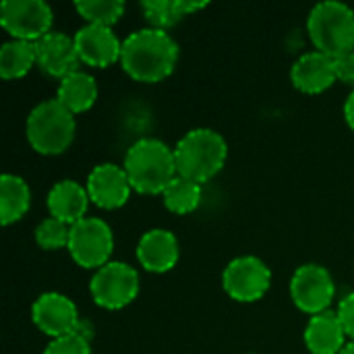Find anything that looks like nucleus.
<instances>
[{
    "label": "nucleus",
    "instance_id": "nucleus-1",
    "mask_svg": "<svg viewBox=\"0 0 354 354\" xmlns=\"http://www.w3.org/2000/svg\"><path fill=\"white\" fill-rule=\"evenodd\" d=\"M178 62V44L162 29H139L122 41L120 64L129 77L141 83L166 79Z\"/></svg>",
    "mask_w": 354,
    "mask_h": 354
},
{
    "label": "nucleus",
    "instance_id": "nucleus-2",
    "mask_svg": "<svg viewBox=\"0 0 354 354\" xmlns=\"http://www.w3.org/2000/svg\"><path fill=\"white\" fill-rule=\"evenodd\" d=\"M131 187L141 195H162L178 176L174 149L160 139H139L124 156L122 164Z\"/></svg>",
    "mask_w": 354,
    "mask_h": 354
},
{
    "label": "nucleus",
    "instance_id": "nucleus-3",
    "mask_svg": "<svg viewBox=\"0 0 354 354\" xmlns=\"http://www.w3.org/2000/svg\"><path fill=\"white\" fill-rule=\"evenodd\" d=\"M228 145L214 129H193L174 147L176 172L197 185L214 178L226 164Z\"/></svg>",
    "mask_w": 354,
    "mask_h": 354
},
{
    "label": "nucleus",
    "instance_id": "nucleus-4",
    "mask_svg": "<svg viewBox=\"0 0 354 354\" xmlns=\"http://www.w3.org/2000/svg\"><path fill=\"white\" fill-rule=\"evenodd\" d=\"M27 141L44 156H58L66 151L75 139V114L58 100H44L27 118Z\"/></svg>",
    "mask_w": 354,
    "mask_h": 354
},
{
    "label": "nucleus",
    "instance_id": "nucleus-5",
    "mask_svg": "<svg viewBox=\"0 0 354 354\" xmlns=\"http://www.w3.org/2000/svg\"><path fill=\"white\" fill-rule=\"evenodd\" d=\"M307 29L315 50L332 58L354 52V10L344 2L328 0L315 4Z\"/></svg>",
    "mask_w": 354,
    "mask_h": 354
},
{
    "label": "nucleus",
    "instance_id": "nucleus-6",
    "mask_svg": "<svg viewBox=\"0 0 354 354\" xmlns=\"http://www.w3.org/2000/svg\"><path fill=\"white\" fill-rule=\"evenodd\" d=\"M66 249L77 266L85 270H100L110 263L108 259L114 249V234L104 220L83 218L71 226Z\"/></svg>",
    "mask_w": 354,
    "mask_h": 354
},
{
    "label": "nucleus",
    "instance_id": "nucleus-7",
    "mask_svg": "<svg viewBox=\"0 0 354 354\" xmlns=\"http://www.w3.org/2000/svg\"><path fill=\"white\" fill-rule=\"evenodd\" d=\"M93 301L110 311L131 305L139 295V274L124 261H110L95 272L89 284Z\"/></svg>",
    "mask_w": 354,
    "mask_h": 354
},
{
    "label": "nucleus",
    "instance_id": "nucleus-8",
    "mask_svg": "<svg viewBox=\"0 0 354 354\" xmlns=\"http://www.w3.org/2000/svg\"><path fill=\"white\" fill-rule=\"evenodd\" d=\"M54 12L44 0H4L0 4V23L12 39L39 41L50 33Z\"/></svg>",
    "mask_w": 354,
    "mask_h": 354
},
{
    "label": "nucleus",
    "instance_id": "nucleus-9",
    "mask_svg": "<svg viewBox=\"0 0 354 354\" xmlns=\"http://www.w3.org/2000/svg\"><path fill=\"white\" fill-rule=\"evenodd\" d=\"M222 284L230 299L239 303H255L268 292L272 284V272L259 257L245 255L232 259L226 266Z\"/></svg>",
    "mask_w": 354,
    "mask_h": 354
},
{
    "label": "nucleus",
    "instance_id": "nucleus-10",
    "mask_svg": "<svg viewBox=\"0 0 354 354\" xmlns=\"http://www.w3.org/2000/svg\"><path fill=\"white\" fill-rule=\"evenodd\" d=\"M334 295V278L324 266L307 263L299 268L290 280V297L303 313L319 315L324 311H330Z\"/></svg>",
    "mask_w": 354,
    "mask_h": 354
},
{
    "label": "nucleus",
    "instance_id": "nucleus-11",
    "mask_svg": "<svg viewBox=\"0 0 354 354\" xmlns=\"http://www.w3.org/2000/svg\"><path fill=\"white\" fill-rule=\"evenodd\" d=\"M33 324L50 338H62L79 330V313L75 303L60 292L41 295L31 309Z\"/></svg>",
    "mask_w": 354,
    "mask_h": 354
},
{
    "label": "nucleus",
    "instance_id": "nucleus-12",
    "mask_svg": "<svg viewBox=\"0 0 354 354\" xmlns=\"http://www.w3.org/2000/svg\"><path fill=\"white\" fill-rule=\"evenodd\" d=\"M131 180L122 166L116 164H100L87 176V193L89 199L102 209L122 207L131 197Z\"/></svg>",
    "mask_w": 354,
    "mask_h": 354
},
{
    "label": "nucleus",
    "instance_id": "nucleus-13",
    "mask_svg": "<svg viewBox=\"0 0 354 354\" xmlns=\"http://www.w3.org/2000/svg\"><path fill=\"white\" fill-rule=\"evenodd\" d=\"M75 44L81 62L97 68H106L120 60L122 56V41L116 37L112 27L102 25H85L75 33Z\"/></svg>",
    "mask_w": 354,
    "mask_h": 354
},
{
    "label": "nucleus",
    "instance_id": "nucleus-14",
    "mask_svg": "<svg viewBox=\"0 0 354 354\" xmlns=\"http://www.w3.org/2000/svg\"><path fill=\"white\" fill-rule=\"evenodd\" d=\"M35 56H37V66L46 75L58 77L60 81L73 75L75 71H79L77 66L81 62L75 37H68L66 33H58V31H50L39 41H35Z\"/></svg>",
    "mask_w": 354,
    "mask_h": 354
},
{
    "label": "nucleus",
    "instance_id": "nucleus-15",
    "mask_svg": "<svg viewBox=\"0 0 354 354\" xmlns=\"http://www.w3.org/2000/svg\"><path fill=\"white\" fill-rule=\"evenodd\" d=\"M290 79L292 85L303 93H311V95L322 93L330 89L336 81L334 58L319 50L307 52L292 64Z\"/></svg>",
    "mask_w": 354,
    "mask_h": 354
},
{
    "label": "nucleus",
    "instance_id": "nucleus-16",
    "mask_svg": "<svg viewBox=\"0 0 354 354\" xmlns=\"http://www.w3.org/2000/svg\"><path fill=\"white\" fill-rule=\"evenodd\" d=\"M139 263L153 274H164L172 270L178 261V241L170 230L156 228L141 236L137 245Z\"/></svg>",
    "mask_w": 354,
    "mask_h": 354
},
{
    "label": "nucleus",
    "instance_id": "nucleus-17",
    "mask_svg": "<svg viewBox=\"0 0 354 354\" xmlns=\"http://www.w3.org/2000/svg\"><path fill=\"white\" fill-rule=\"evenodd\" d=\"M87 187L79 185L77 180H60L48 193V209L50 216L73 226L85 218L89 205Z\"/></svg>",
    "mask_w": 354,
    "mask_h": 354
},
{
    "label": "nucleus",
    "instance_id": "nucleus-18",
    "mask_svg": "<svg viewBox=\"0 0 354 354\" xmlns=\"http://www.w3.org/2000/svg\"><path fill=\"white\" fill-rule=\"evenodd\" d=\"M305 344L313 354H340L346 346V330L340 315L324 311L313 315L305 330Z\"/></svg>",
    "mask_w": 354,
    "mask_h": 354
},
{
    "label": "nucleus",
    "instance_id": "nucleus-19",
    "mask_svg": "<svg viewBox=\"0 0 354 354\" xmlns=\"http://www.w3.org/2000/svg\"><path fill=\"white\" fill-rule=\"evenodd\" d=\"M56 100L68 108L73 114H81L89 110L97 100V83L89 73L75 71L73 75L64 77L58 85Z\"/></svg>",
    "mask_w": 354,
    "mask_h": 354
},
{
    "label": "nucleus",
    "instance_id": "nucleus-20",
    "mask_svg": "<svg viewBox=\"0 0 354 354\" xmlns=\"http://www.w3.org/2000/svg\"><path fill=\"white\" fill-rule=\"evenodd\" d=\"M31 205V191L17 174H2L0 178V220L4 226L21 220Z\"/></svg>",
    "mask_w": 354,
    "mask_h": 354
},
{
    "label": "nucleus",
    "instance_id": "nucleus-21",
    "mask_svg": "<svg viewBox=\"0 0 354 354\" xmlns=\"http://www.w3.org/2000/svg\"><path fill=\"white\" fill-rule=\"evenodd\" d=\"M207 2H187V0H145L141 4L145 19L153 25V29H170L183 17L205 8Z\"/></svg>",
    "mask_w": 354,
    "mask_h": 354
},
{
    "label": "nucleus",
    "instance_id": "nucleus-22",
    "mask_svg": "<svg viewBox=\"0 0 354 354\" xmlns=\"http://www.w3.org/2000/svg\"><path fill=\"white\" fill-rule=\"evenodd\" d=\"M37 64L35 44L23 39H10L0 50V77L2 79H21L31 66Z\"/></svg>",
    "mask_w": 354,
    "mask_h": 354
},
{
    "label": "nucleus",
    "instance_id": "nucleus-23",
    "mask_svg": "<svg viewBox=\"0 0 354 354\" xmlns=\"http://www.w3.org/2000/svg\"><path fill=\"white\" fill-rule=\"evenodd\" d=\"M164 197V205L168 212L176 214V216H185V214H191L199 207L201 203V185L189 180V178H183V176H176L168 187L166 191L162 193Z\"/></svg>",
    "mask_w": 354,
    "mask_h": 354
},
{
    "label": "nucleus",
    "instance_id": "nucleus-24",
    "mask_svg": "<svg viewBox=\"0 0 354 354\" xmlns=\"http://www.w3.org/2000/svg\"><path fill=\"white\" fill-rule=\"evenodd\" d=\"M75 8L89 25L102 27H112L124 15L122 0H81L75 4Z\"/></svg>",
    "mask_w": 354,
    "mask_h": 354
},
{
    "label": "nucleus",
    "instance_id": "nucleus-25",
    "mask_svg": "<svg viewBox=\"0 0 354 354\" xmlns=\"http://www.w3.org/2000/svg\"><path fill=\"white\" fill-rule=\"evenodd\" d=\"M68 234L71 226L50 216L35 228V243L46 251H58L68 247Z\"/></svg>",
    "mask_w": 354,
    "mask_h": 354
},
{
    "label": "nucleus",
    "instance_id": "nucleus-26",
    "mask_svg": "<svg viewBox=\"0 0 354 354\" xmlns=\"http://www.w3.org/2000/svg\"><path fill=\"white\" fill-rule=\"evenodd\" d=\"M44 354H91V348H89L87 336H83L77 330L75 334H68V336H62V338L52 340L46 346Z\"/></svg>",
    "mask_w": 354,
    "mask_h": 354
},
{
    "label": "nucleus",
    "instance_id": "nucleus-27",
    "mask_svg": "<svg viewBox=\"0 0 354 354\" xmlns=\"http://www.w3.org/2000/svg\"><path fill=\"white\" fill-rule=\"evenodd\" d=\"M334 71L336 79L354 85V52H346L334 58Z\"/></svg>",
    "mask_w": 354,
    "mask_h": 354
},
{
    "label": "nucleus",
    "instance_id": "nucleus-28",
    "mask_svg": "<svg viewBox=\"0 0 354 354\" xmlns=\"http://www.w3.org/2000/svg\"><path fill=\"white\" fill-rule=\"evenodd\" d=\"M336 313L340 315V322H342V326L346 330V336L353 338L354 342V292L342 299V303H340Z\"/></svg>",
    "mask_w": 354,
    "mask_h": 354
},
{
    "label": "nucleus",
    "instance_id": "nucleus-29",
    "mask_svg": "<svg viewBox=\"0 0 354 354\" xmlns=\"http://www.w3.org/2000/svg\"><path fill=\"white\" fill-rule=\"evenodd\" d=\"M344 118H346L348 127L354 131V89H353V93L348 95L346 104H344Z\"/></svg>",
    "mask_w": 354,
    "mask_h": 354
},
{
    "label": "nucleus",
    "instance_id": "nucleus-30",
    "mask_svg": "<svg viewBox=\"0 0 354 354\" xmlns=\"http://www.w3.org/2000/svg\"><path fill=\"white\" fill-rule=\"evenodd\" d=\"M340 354H354V342H348V344L342 348V353Z\"/></svg>",
    "mask_w": 354,
    "mask_h": 354
}]
</instances>
